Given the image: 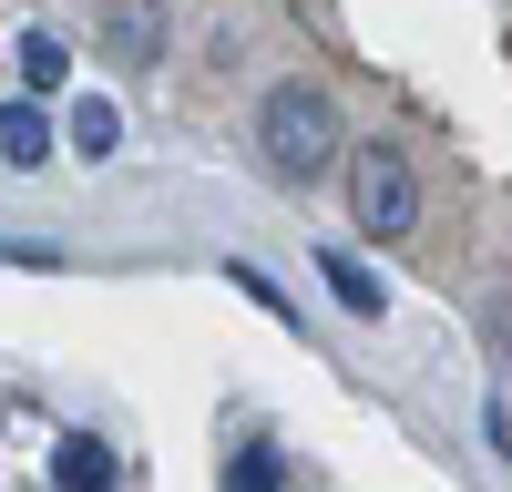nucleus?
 Returning <instances> with one entry per match:
<instances>
[{
  "instance_id": "obj_6",
  "label": "nucleus",
  "mask_w": 512,
  "mask_h": 492,
  "mask_svg": "<svg viewBox=\"0 0 512 492\" xmlns=\"http://www.w3.org/2000/svg\"><path fill=\"white\" fill-rule=\"evenodd\" d=\"M41 154H52V123H41V103H0V164H21V175H31Z\"/></svg>"
},
{
  "instance_id": "obj_5",
  "label": "nucleus",
  "mask_w": 512,
  "mask_h": 492,
  "mask_svg": "<svg viewBox=\"0 0 512 492\" xmlns=\"http://www.w3.org/2000/svg\"><path fill=\"white\" fill-rule=\"evenodd\" d=\"M318 277L338 287V308H359V318H379V308H390V287H379V277L349 257V246H328V257H318Z\"/></svg>"
},
{
  "instance_id": "obj_3",
  "label": "nucleus",
  "mask_w": 512,
  "mask_h": 492,
  "mask_svg": "<svg viewBox=\"0 0 512 492\" xmlns=\"http://www.w3.org/2000/svg\"><path fill=\"white\" fill-rule=\"evenodd\" d=\"M103 52H113L123 72H144V62L164 52V0H103Z\"/></svg>"
},
{
  "instance_id": "obj_4",
  "label": "nucleus",
  "mask_w": 512,
  "mask_h": 492,
  "mask_svg": "<svg viewBox=\"0 0 512 492\" xmlns=\"http://www.w3.org/2000/svg\"><path fill=\"white\" fill-rule=\"evenodd\" d=\"M52 482H62V492H103V482H123V462H113V441L72 431V441L52 451Z\"/></svg>"
},
{
  "instance_id": "obj_2",
  "label": "nucleus",
  "mask_w": 512,
  "mask_h": 492,
  "mask_svg": "<svg viewBox=\"0 0 512 492\" xmlns=\"http://www.w3.org/2000/svg\"><path fill=\"white\" fill-rule=\"evenodd\" d=\"M349 216H359V236H410V226H420V175H410V154H390V144H359V154H349Z\"/></svg>"
},
{
  "instance_id": "obj_10",
  "label": "nucleus",
  "mask_w": 512,
  "mask_h": 492,
  "mask_svg": "<svg viewBox=\"0 0 512 492\" xmlns=\"http://www.w3.org/2000/svg\"><path fill=\"white\" fill-rule=\"evenodd\" d=\"M226 277H236V287H246V298H256V308H277V328H297V308H287V298H277V277H267V267H246V257H236V267H226Z\"/></svg>"
},
{
  "instance_id": "obj_7",
  "label": "nucleus",
  "mask_w": 512,
  "mask_h": 492,
  "mask_svg": "<svg viewBox=\"0 0 512 492\" xmlns=\"http://www.w3.org/2000/svg\"><path fill=\"white\" fill-rule=\"evenodd\" d=\"M113 144H123V113H113L103 93H82V103H72V154H93V164H103Z\"/></svg>"
},
{
  "instance_id": "obj_1",
  "label": "nucleus",
  "mask_w": 512,
  "mask_h": 492,
  "mask_svg": "<svg viewBox=\"0 0 512 492\" xmlns=\"http://www.w3.org/2000/svg\"><path fill=\"white\" fill-rule=\"evenodd\" d=\"M256 144H267L277 185H318L328 164H338V103L308 93V82H277L267 113H256Z\"/></svg>"
},
{
  "instance_id": "obj_9",
  "label": "nucleus",
  "mask_w": 512,
  "mask_h": 492,
  "mask_svg": "<svg viewBox=\"0 0 512 492\" xmlns=\"http://www.w3.org/2000/svg\"><path fill=\"white\" fill-rule=\"evenodd\" d=\"M226 482H236V492H267V482H287V451H277V441H236Z\"/></svg>"
},
{
  "instance_id": "obj_8",
  "label": "nucleus",
  "mask_w": 512,
  "mask_h": 492,
  "mask_svg": "<svg viewBox=\"0 0 512 492\" xmlns=\"http://www.w3.org/2000/svg\"><path fill=\"white\" fill-rule=\"evenodd\" d=\"M62 72H72L62 41L52 31H21V82H31V93H62Z\"/></svg>"
}]
</instances>
